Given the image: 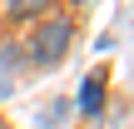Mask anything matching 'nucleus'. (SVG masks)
I'll use <instances>...</instances> for the list:
<instances>
[{
  "label": "nucleus",
  "instance_id": "f257e3e1",
  "mask_svg": "<svg viewBox=\"0 0 134 129\" xmlns=\"http://www.w3.org/2000/svg\"><path fill=\"white\" fill-rule=\"evenodd\" d=\"M70 45H75V15L55 10V15H45V20L35 25V35H30V45H25V60H35L40 70H55V65L70 55Z\"/></svg>",
  "mask_w": 134,
  "mask_h": 129
},
{
  "label": "nucleus",
  "instance_id": "20e7f679",
  "mask_svg": "<svg viewBox=\"0 0 134 129\" xmlns=\"http://www.w3.org/2000/svg\"><path fill=\"white\" fill-rule=\"evenodd\" d=\"M20 65H25V45H10L5 40L0 45V70H20Z\"/></svg>",
  "mask_w": 134,
  "mask_h": 129
},
{
  "label": "nucleus",
  "instance_id": "39448f33",
  "mask_svg": "<svg viewBox=\"0 0 134 129\" xmlns=\"http://www.w3.org/2000/svg\"><path fill=\"white\" fill-rule=\"evenodd\" d=\"M0 94H5V80H0Z\"/></svg>",
  "mask_w": 134,
  "mask_h": 129
},
{
  "label": "nucleus",
  "instance_id": "7ed1b4c3",
  "mask_svg": "<svg viewBox=\"0 0 134 129\" xmlns=\"http://www.w3.org/2000/svg\"><path fill=\"white\" fill-rule=\"evenodd\" d=\"M5 10H10V20H35V15L50 10V0H10Z\"/></svg>",
  "mask_w": 134,
  "mask_h": 129
},
{
  "label": "nucleus",
  "instance_id": "f03ea898",
  "mask_svg": "<svg viewBox=\"0 0 134 129\" xmlns=\"http://www.w3.org/2000/svg\"><path fill=\"white\" fill-rule=\"evenodd\" d=\"M80 114H90V119L104 114V70L85 75V85H80Z\"/></svg>",
  "mask_w": 134,
  "mask_h": 129
}]
</instances>
